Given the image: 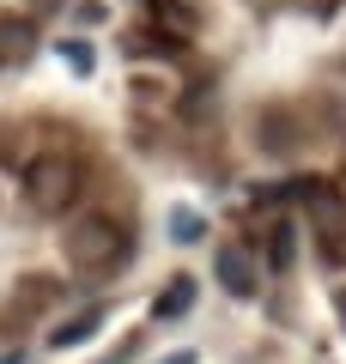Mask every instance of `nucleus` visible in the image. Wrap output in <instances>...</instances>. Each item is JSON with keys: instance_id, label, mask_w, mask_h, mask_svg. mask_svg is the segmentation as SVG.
<instances>
[{"instance_id": "nucleus-10", "label": "nucleus", "mask_w": 346, "mask_h": 364, "mask_svg": "<svg viewBox=\"0 0 346 364\" xmlns=\"http://www.w3.org/2000/svg\"><path fill=\"white\" fill-rule=\"evenodd\" d=\"M340 322H346V291H340Z\"/></svg>"}, {"instance_id": "nucleus-4", "label": "nucleus", "mask_w": 346, "mask_h": 364, "mask_svg": "<svg viewBox=\"0 0 346 364\" xmlns=\"http://www.w3.org/2000/svg\"><path fill=\"white\" fill-rule=\"evenodd\" d=\"M304 213H310V225H316L328 243L346 231V207H340V195H334L328 182H310V188H304Z\"/></svg>"}, {"instance_id": "nucleus-8", "label": "nucleus", "mask_w": 346, "mask_h": 364, "mask_svg": "<svg viewBox=\"0 0 346 364\" xmlns=\"http://www.w3.org/2000/svg\"><path fill=\"white\" fill-rule=\"evenodd\" d=\"M189 298H194V279H170L158 310H164V316H182V310H189Z\"/></svg>"}, {"instance_id": "nucleus-3", "label": "nucleus", "mask_w": 346, "mask_h": 364, "mask_svg": "<svg viewBox=\"0 0 346 364\" xmlns=\"http://www.w3.org/2000/svg\"><path fill=\"white\" fill-rule=\"evenodd\" d=\"M213 279L231 298H256V255H249L243 243H219L213 249Z\"/></svg>"}, {"instance_id": "nucleus-6", "label": "nucleus", "mask_w": 346, "mask_h": 364, "mask_svg": "<svg viewBox=\"0 0 346 364\" xmlns=\"http://www.w3.org/2000/svg\"><path fill=\"white\" fill-rule=\"evenodd\" d=\"M177 6H182V0H158V6H152V25H164L170 37H189L194 18H189V13H177Z\"/></svg>"}, {"instance_id": "nucleus-5", "label": "nucleus", "mask_w": 346, "mask_h": 364, "mask_svg": "<svg viewBox=\"0 0 346 364\" xmlns=\"http://www.w3.org/2000/svg\"><path fill=\"white\" fill-rule=\"evenodd\" d=\"M31 49H37V31H31V18H0V67L25 61Z\"/></svg>"}, {"instance_id": "nucleus-2", "label": "nucleus", "mask_w": 346, "mask_h": 364, "mask_svg": "<svg viewBox=\"0 0 346 364\" xmlns=\"http://www.w3.org/2000/svg\"><path fill=\"white\" fill-rule=\"evenodd\" d=\"M79 195V158L73 152H37L25 170V200L37 213H61Z\"/></svg>"}, {"instance_id": "nucleus-9", "label": "nucleus", "mask_w": 346, "mask_h": 364, "mask_svg": "<svg viewBox=\"0 0 346 364\" xmlns=\"http://www.w3.org/2000/svg\"><path fill=\"white\" fill-rule=\"evenodd\" d=\"M91 328H98V310H85V316H73V322H67L61 334H55V346H67V340H85Z\"/></svg>"}, {"instance_id": "nucleus-1", "label": "nucleus", "mask_w": 346, "mask_h": 364, "mask_svg": "<svg viewBox=\"0 0 346 364\" xmlns=\"http://www.w3.org/2000/svg\"><path fill=\"white\" fill-rule=\"evenodd\" d=\"M122 255H128V237H122L115 219H103V213L73 219V231H67V261H73L79 273H110V267H122Z\"/></svg>"}, {"instance_id": "nucleus-7", "label": "nucleus", "mask_w": 346, "mask_h": 364, "mask_svg": "<svg viewBox=\"0 0 346 364\" xmlns=\"http://www.w3.org/2000/svg\"><path fill=\"white\" fill-rule=\"evenodd\" d=\"M268 261L273 267H292V225H273L268 231Z\"/></svg>"}]
</instances>
